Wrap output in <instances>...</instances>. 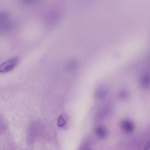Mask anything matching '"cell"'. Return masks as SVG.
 Listing matches in <instances>:
<instances>
[{
	"mask_svg": "<svg viewBox=\"0 0 150 150\" xmlns=\"http://www.w3.org/2000/svg\"><path fill=\"white\" fill-rule=\"evenodd\" d=\"M96 97L99 99H101L104 98L106 95L105 90L102 88L98 89L96 92Z\"/></svg>",
	"mask_w": 150,
	"mask_h": 150,
	"instance_id": "3",
	"label": "cell"
},
{
	"mask_svg": "<svg viewBox=\"0 0 150 150\" xmlns=\"http://www.w3.org/2000/svg\"><path fill=\"white\" fill-rule=\"evenodd\" d=\"M65 124V121L64 119L63 116L61 115H59L57 120V125L60 127H63Z\"/></svg>",
	"mask_w": 150,
	"mask_h": 150,
	"instance_id": "5",
	"label": "cell"
},
{
	"mask_svg": "<svg viewBox=\"0 0 150 150\" xmlns=\"http://www.w3.org/2000/svg\"><path fill=\"white\" fill-rule=\"evenodd\" d=\"M149 78L147 75L143 77L141 79V84L142 86L146 87L148 86L149 83Z\"/></svg>",
	"mask_w": 150,
	"mask_h": 150,
	"instance_id": "4",
	"label": "cell"
},
{
	"mask_svg": "<svg viewBox=\"0 0 150 150\" xmlns=\"http://www.w3.org/2000/svg\"><path fill=\"white\" fill-rule=\"evenodd\" d=\"M19 62L18 57H15L5 62L0 65V72L5 73L13 69Z\"/></svg>",
	"mask_w": 150,
	"mask_h": 150,
	"instance_id": "1",
	"label": "cell"
},
{
	"mask_svg": "<svg viewBox=\"0 0 150 150\" xmlns=\"http://www.w3.org/2000/svg\"><path fill=\"white\" fill-rule=\"evenodd\" d=\"M121 125L123 128L127 131L131 132L133 129L134 125L130 121L127 120H124L121 122Z\"/></svg>",
	"mask_w": 150,
	"mask_h": 150,
	"instance_id": "2",
	"label": "cell"
}]
</instances>
